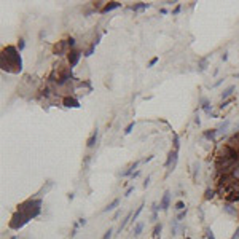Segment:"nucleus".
<instances>
[{"mask_svg":"<svg viewBox=\"0 0 239 239\" xmlns=\"http://www.w3.org/2000/svg\"><path fill=\"white\" fill-rule=\"evenodd\" d=\"M207 64H209V59L207 58H204V59L199 61V64H198V70H199V72H204V70L207 69Z\"/></svg>","mask_w":239,"mask_h":239,"instance_id":"24","label":"nucleus"},{"mask_svg":"<svg viewBox=\"0 0 239 239\" xmlns=\"http://www.w3.org/2000/svg\"><path fill=\"white\" fill-rule=\"evenodd\" d=\"M41 204H43V203H41L40 198H31V199L24 201L22 204H19L18 210H19L21 214L26 215L27 220H32V218H35V217L40 215V212H41Z\"/></svg>","mask_w":239,"mask_h":239,"instance_id":"2","label":"nucleus"},{"mask_svg":"<svg viewBox=\"0 0 239 239\" xmlns=\"http://www.w3.org/2000/svg\"><path fill=\"white\" fill-rule=\"evenodd\" d=\"M185 239H191V237H185Z\"/></svg>","mask_w":239,"mask_h":239,"instance_id":"55","label":"nucleus"},{"mask_svg":"<svg viewBox=\"0 0 239 239\" xmlns=\"http://www.w3.org/2000/svg\"><path fill=\"white\" fill-rule=\"evenodd\" d=\"M80 58H81V53L78 50H72V51H70L69 53V64H70V67H75L78 64Z\"/></svg>","mask_w":239,"mask_h":239,"instance_id":"5","label":"nucleus"},{"mask_svg":"<svg viewBox=\"0 0 239 239\" xmlns=\"http://www.w3.org/2000/svg\"><path fill=\"white\" fill-rule=\"evenodd\" d=\"M203 110L206 112L207 115H210V113H212V105H210V104H207V105H204V107H203Z\"/></svg>","mask_w":239,"mask_h":239,"instance_id":"36","label":"nucleus"},{"mask_svg":"<svg viewBox=\"0 0 239 239\" xmlns=\"http://www.w3.org/2000/svg\"><path fill=\"white\" fill-rule=\"evenodd\" d=\"M70 78H72V72H70V70H67L65 74H62V75L59 77V80H58V86H64L67 81H70Z\"/></svg>","mask_w":239,"mask_h":239,"instance_id":"9","label":"nucleus"},{"mask_svg":"<svg viewBox=\"0 0 239 239\" xmlns=\"http://www.w3.org/2000/svg\"><path fill=\"white\" fill-rule=\"evenodd\" d=\"M0 65L3 72L8 74H19L22 70V59L16 46H7L0 58Z\"/></svg>","mask_w":239,"mask_h":239,"instance_id":"1","label":"nucleus"},{"mask_svg":"<svg viewBox=\"0 0 239 239\" xmlns=\"http://www.w3.org/2000/svg\"><path fill=\"white\" fill-rule=\"evenodd\" d=\"M144 227H145V225H144L142 222H139V223H136V227L132 228V234H134L136 237H137V236H140V233H142Z\"/></svg>","mask_w":239,"mask_h":239,"instance_id":"17","label":"nucleus"},{"mask_svg":"<svg viewBox=\"0 0 239 239\" xmlns=\"http://www.w3.org/2000/svg\"><path fill=\"white\" fill-rule=\"evenodd\" d=\"M139 175H140V171H136V172H134L131 177H132V179H136V177H139Z\"/></svg>","mask_w":239,"mask_h":239,"instance_id":"48","label":"nucleus"},{"mask_svg":"<svg viewBox=\"0 0 239 239\" xmlns=\"http://www.w3.org/2000/svg\"><path fill=\"white\" fill-rule=\"evenodd\" d=\"M174 209H175V210H184V209H187V207H185V203H184V201H177Z\"/></svg>","mask_w":239,"mask_h":239,"instance_id":"30","label":"nucleus"},{"mask_svg":"<svg viewBox=\"0 0 239 239\" xmlns=\"http://www.w3.org/2000/svg\"><path fill=\"white\" fill-rule=\"evenodd\" d=\"M53 185H54V182H53V180H48V182H46V185H43V187H41V190H40L37 194H38V196H43L45 193H48V191L53 188Z\"/></svg>","mask_w":239,"mask_h":239,"instance_id":"15","label":"nucleus"},{"mask_svg":"<svg viewBox=\"0 0 239 239\" xmlns=\"http://www.w3.org/2000/svg\"><path fill=\"white\" fill-rule=\"evenodd\" d=\"M45 35H46V32H45V31H41V32H40V38H43Z\"/></svg>","mask_w":239,"mask_h":239,"instance_id":"52","label":"nucleus"},{"mask_svg":"<svg viewBox=\"0 0 239 239\" xmlns=\"http://www.w3.org/2000/svg\"><path fill=\"white\" fill-rule=\"evenodd\" d=\"M204 137H206L207 140H215V137H217V129H209V131H206V132H204Z\"/></svg>","mask_w":239,"mask_h":239,"instance_id":"21","label":"nucleus"},{"mask_svg":"<svg viewBox=\"0 0 239 239\" xmlns=\"http://www.w3.org/2000/svg\"><path fill=\"white\" fill-rule=\"evenodd\" d=\"M94 50H96V45H94V43H93V45H91V46H89V48H88V51H86V53H85V56H86V58H89V56H91V54H93V53H94Z\"/></svg>","mask_w":239,"mask_h":239,"instance_id":"34","label":"nucleus"},{"mask_svg":"<svg viewBox=\"0 0 239 239\" xmlns=\"http://www.w3.org/2000/svg\"><path fill=\"white\" fill-rule=\"evenodd\" d=\"M161 207L156 204V203H153L151 204V210H153V212H151V222H156V218H158V210H160Z\"/></svg>","mask_w":239,"mask_h":239,"instance_id":"18","label":"nucleus"},{"mask_svg":"<svg viewBox=\"0 0 239 239\" xmlns=\"http://www.w3.org/2000/svg\"><path fill=\"white\" fill-rule=\"evenodd\" d=\"M120 7H121L120 2H110V3H107L101 11H102V13H108V11H113V10H117V8H120Z\"/></svg>","mask_w":239,"mask_h":239,"instance_id":"10","label":"nucleus"},{"mask_svg":"<svg viewBox=\"0 0 239 239\" xmlns=\"http://www.w3.org/2000/svg\"><path fill=\"white\" fill-rule=\"evenodd\" d=\"M10 239H18V236H13V237H10Z\"/></svg>","mask_w":239,"mask_h":239,"instance_id":"53","label":"nucleus"},{"mask_svg":"<svg viewBox=\"0 0 239 239\" xmlns=\"http://www.w3.org/2000/svg\"><path fill=\"white\" fill-rule=\"evenodd\" d=\"M161 230H163V225H161V223L155 225V230H153V239H160V236H161Z\"/></svg>","mask_w":239,"mask_h":239,"instance_id":"23","label":"nucleus"},{"mask_svg":"<svg viewBox=\"0 0 239 239\" xmlns=\"http://www.w3.org/2000/svg\"><path fill=\"white\" fill-rule=\"evenodd\" d=\"M97 137H99V131L94 129V131H93V134H91V137L88 139V144H86L89 148H93V147L96 145V142H97Z\"/></svg>","mask_w":239,"mask_h":239,"instance_id":"12","label":"nucleus"},{"mask_svg":"<svg viewBox=\"0 0 239 239\" xmlns=\"http://www.w3.org/2000/svg\"><path fill=\"white\" fill-rule=\"evenodd\" d=\"M148 7H150L148 3H137V5H134L131 10H132V11H140V10H145V8H148Z\"/></svg>","mask_w":239,"mask_h":239,"instance_id":"25","label":"nucleus"},{"mask_svg":"<svg viewBox=\"0 0 239 239\" xmlns=\"http://www.w3.org/2000/svg\"><path fill=\"white\" fill-rule=\"evenodd\" d=\"M160 13H161V15H167V10H166V8H161Z\"/></svg>","mask_w":239,"mask_h":239,"instance_id":"50","label":"nucleus"},{"mask_svg":"<svg viewBox=\"0 0 239 239\" xmlns=\"http://www.w3.org/2000/svg\"><path fill=\"white\" fill-rule=\"evenodd\" d=\"M214 196H215V191H214V190H210V188H207V190H206V193H204V198H206L207 201H210V199L214 198Z\"/></svg>","mask_w":239,"mask_h":239,"instance_id":"26","label":"nucleus"},{"mask_svg":"<svg viewBox=\"0 0 239 239\" xmlns=\"http://www.w3.org/2000/svg\"><path fill=\"white\" fill-rule=\"evenodd\" d=\"M148 185H150V177H147V180L144 182V188H147Z\"/></svg>","mask_w":239,"mask_h":239,"instance_id":"47","label":"nucleus"},{"mask_svg":"<svg viewBox=\"0 0 239 239\" xmlns=\"http://www.w3.org/2000/svg\"><path fill=\"white\" fill-rule=\"evenodd\" d=\"M169 204H171V191L167 190V191H164V196H163V199H161V203H160V207H161V210H166L169 209Z\"/></svg>","mask_w":239,"mask_h":239,"instance_id":"6","label":"nucleus"},{"mask_svg":"<svg viewBox=\"0 0 239 239\" xmlns=\"http://www.w3.org/2000/svg\"><path fill=\"white\" fill-rule=\"evenodd\" d=\"M142 209H144V204H142V206H139V207H137V210L132 214V222H136V220H137V217L140 215V212H142Z\"/></svg>","mask_w":239,"mask_h":239,"instance_id":"29","label":"nucleus"},{"mask_svg":"<svg viewBox=\"0 0 239 239\" xmlns=\"http://www.w3.org/2000/svg\"><path fill=\"white\" fill-rule=\"evenodd\" d=\"M198 172H199V164H194V172H193L194 179H196V175H198Z\"/></svg>","mask_w":239,"mask_h":239,"instance_id":"40","label":"nucleus"},{"mask_svg":"<svg viewBox=\"0 0 239 239\" xmlns=\"http://www.w3.org/2000/svg\"><path fill=\"white\" fill-rule=\"evenodd\" d=\"M179 148H180V139H179L177 134H174V150L179 151Z\"/></svg>","mask_w":239,"mask_h":239,"instance_id":"28","label":"nucleus"},{"mask_svg":"<svg viewBox=\"0 0 239 239\" xmlns=\"http://www.w3.org/2000/svg\"><path fill=\"white\" fill-rule=\"evenodd\" d=\"M234 77H236V78H239V72H237V74H236V75H234Z\"/></svg>","mask_w":239,"mask_h":239,"instance_id":"54","label":"nucleus"},{"mask_svg":"<svg viewBox=\"0 0 239 239\" xmlns=\"http://www.w3.org/2000/svg\"><path fill=\"white\" fill-rule=\"evenodd\" d=\"M118 204H120V198H117V199H113V201H112L107 207H104V210H102V212L104 214H107V212H112V210H113V209H117L118 207Z\"/></svg>","mask_w":239,"mask_h":239,"instance_id":"14","label":"nucleus"},{"mask_svg":"<svg viewBox=\"0 0 239 239\" xmlns=\"http://www.w3.org/2000/svg\"><path fill=\"white\" fill-rule=\"evenodd\" d=\"M139 164H140V161H136L134 164H131V166H129V169H126V171H124V172H121L120 175H121V177L132 175V174H134V169H137V166H139Z\"/></svg>","mask_w":239,"mask_h":239,"instance_id":"13","label":"nucleus"},{"mask_svg":"<svg viewBox=\"0 0 239 239\" xmlns=\"http://www.w3.org/2000/svg\"><path fill=\"white\" fill-rule=\"evenodd\" d=\"M231 175H233V177H234V179H236V180L239 182V166H237V167H236V169L233 171V174H231Z\"/></svg>","mask_w":239,"mask_h":239,"instance_id":"38","label":"nucleus"},{"mask_svg":"<svg viewBox=\"0 0 239 239\" xmlns=\"http://www.w3.org/2000/svg\"><path fill=\"white\" fill-rule=\"evenodd\" d=\"M180 10H182V7H180V5H177V7H175V10L172 11V15H179V13H180Z\"/></svg>","mask_w":239,"mask_h":239,"instance_id":"42","label":"nucleus"},{"mask_svg":"<svg viewBox=\"0 0 239 239\" xmlns=\"http://www.w3.org/2000/svg\"><path fill=\"white\" fill-rule=\"evenodd\" d=\"M134 191V187H129L128 190H126V193H124V196H126V198H128V196H131V193Z\"/></svg>","mask_w":239,"mask_h":239,"instance_id":"39","label":"nucleus"},{"mask_svg":"<svg viewBox=\"0 0 239 239\" xmlns=\"http://www.w3.org/2000/svg\"><path fill=\"white\" fill-rule=\"evenodd\" d=\"M134 126H136V123L132 121V123H129L128 126H126V129H124V134H131V131L134 129Z\"/></svg>","mask_w":239,"mask_h":239,"instance_id":"31","label":"nucleus"},{"mask_svg":"<svg viewBox=\"0 0 239 239\" xmlns=\"http://www.w3.org/2000/svg\"><path fill=\"white\" fill-rule=\"evenodd\" d=\"M156 62H158V58H153V59L150 61V64H148V67H153V65H155V64H156Z\"/></svg>","mask_w":239,"mask_h":239,"instance_id":"43","label":"nucleus"},{"mask_svg":"<svg viewBox=\"0 0 239 239\" xmlns=\"http://www.w3.org/2000/svg\"><path fill=\"white\" fill-rule=\"evenodd\" d=\"M187 212H188V210H187V209H184V210H180V212L177 214V217H175V218H177L179 222H182V220H184V218L187 217Z\"/></svg>","mask_w":239,"mask_h":239,"instance_id":"27","label":"nucleus"},{"mask_svg":"<svg viewBox=\"0 0 239 239\" xmlns=\"http://www.w3.org/2000/svg\"><path fill=\"white\" fill-rule=\"evenodd\" d=\"M67 43H69V46H70V48H75L77 41H75V38H74V37H70V38L67 40Z\"/></svg>","mask_w":239,"mask_h":239,"instance_id":"37","label":"nucleus"},{"mask_svg":"<svg viewBox=\"0 0 239 239\" xmlns=\"http://www.w3.org/2000/svg\"><path fill=\"white\" fill-rule=\"evenodd\" d=\"M112 236H113V230L108 228V230L105 231V234H104V237H102V239H112Z\"/></svg>","mask_w":239,"mask_h":239,"instance_id":"33","label":"nucleus"},{"mask_svg":"<svg viewBox=\"0 0 239 239\" xmlns=\"http://www.w3.org/2000/svg\"><path fill=\"white\" fill-rule=\"evenodd\" d=\"M29 222L26 218V215L24 214H21L19 210H16L15 214H13V217H11V222H10V228L11 230H21L24 225Z\"/></svg>","mask_w":239,"mask_h":239,"instance_id":"3","label":"nucleus"},{"mask_svg":"<svg viewBox=\"0 0 239 239\" xmlns=\"http://www.w3.org/2000/svg\"><path fill=\"white\" fill-rule=\"evenodd\" d=\"M194 123H196V124H198V126L201 124V121H199V117H196V118H194Z\"/></svg>","mask_w":239,"mask_h":239,"instance_id":"51","label":"nucleus"},{"mask_svg":"<svg viewBox=\"0 0 239 239\" xmlns=\"http://www.w3.org/2000/svg\"><path fill=\"white\" fill-rule=\"evenodd\" d=\"M230 102H231V101H225V102H222V105H220V108H222V110H223V108H227Z\"/></svg>","mask_w":239,"mask_h":239,"instance_id":"41","label":"nucleus"},{"mask_svg":"<svg viewBox=\"0 0 239 239\" xmlns=\"http://www.w3.org/2000/svg\"><path fill=\"white\" fill-rule=\"evenodd\" d=\"M223 210H225V212H227L228 215H236V214H237V210H236V209L231 206V203L225 204V206H223Z\"/></svg>","mask_w":239,"mask_h":239,"instance_id":"19","label":"nucleus"},{"mask_svg":"<svg viewBox=\"0 0 239 239\" xmlns=\"http://www.w3.org/2000/svg\"><path fill=\"white\" fill-rule=\"evenodd\" d=\"M233 91H234V86H228L227 89H225V91L222 93V101H227L228 97L233 94Z\"/></svg>","mask_w":239,"mask_h":239,"instance_id":"22","label":"nucleus"},{"mask_svg":"<svg viewBox=\"0 0 239 239\" xmlns=\"http://www.w3.org/2000/svg\"><path fill=\"white\" fill-rule=\"evenodd\" d=\"M179 230H180L179 220H177V218H174V220L171 222V236H175V234H179Z\"/></svg>","mask_w":239,"mask_h":239,"instance_id":"16","label":"nucleus"},{"mask_svg":"<svg viewBox=\"0 0 239 239\" xmlns=\"http://www.w3.org/2000/svg\"><path fill=\"white\" fill-rule=\"evenodd\" d=\"M64 105L67 108H78L80 107V102H78V99H75V97L67 96V97H64Z\"/></svg>","mask_w":239,"mask_h":239,"instance_id":"8","label":"nucleus"},{"mask_svg":"<svg viewBox=\"0 0 239 239\" xmlns=\"http://www.w3.org/2000/svg\"><path fill=\"white\" fill-rule=\"evenodd\" d=\"M67 46H69L67 40L58 41V45L54 46V54H58V56H62V54H65V51H67Z\"/></svg>","mask_w":239,"mask_h":239,"instance_id":"7","label":"nucleus"},{"mask_svg":"<svg viewBox=\"0 0 239 239\" xmlns=\"http://www.w3.org/2000/svg\"><path fill=\"white\" fill-rule=\"evenodd\" d=\"M78 225H80V227H85V225H86V218H80L78 220Z\"/></svg>","mask_w":239,"mask_h":239,"instance_id":"44","label":"nucleus"},{"mask_svg":"<svg viewBox=\"0 0 239 239\" xmlns=\"http://www.w3.org/2000/svg\"><path fill=\"white\" fill-rule=\"evenodd\" d=\"M230 120H225V121H222L220 124H218V128H217V134H225L228 131V128H230Z\"/></svg>","mask_w":239,"mask_h":239,"instance_id":"11","label":"nucleus"},{"mask_svg":"<svg viewBox=\"0 0 239 239\" xmlns=\"http://www.w3.org/2000/svg\"><path fill=\"white\" fill-rule=\"evenodd\" d=\"M129 220H132V214H128V215L124 217V220L120 223V227H118V233H121V231L124 230V227L128 225V222H129Z\"/></svg>","mask_w":239,"mask_h":239,"instance_id":"20","label":"nucleus"},{"mask_svg":"<svg viewBox=\"0 0 239 239\" xmlns=\"http://www.w3.org/2000/svg\"><path fill=\"white\" fill-rule=\"evenodd\" d=\"M231 239H239V227H237V230H236V233L231 236Z\"/></svg>","mask_w":239,"mask_h":239,"instance_id":"45","label":"nucleus"},{"mask_svg":"<svg viewBox=\"0 0 239 239\" xmlns=\"http://www.w3.org/2000/svg\"><path fill=\"white\" fill-rule=\"evenodd\" d=\"M16 48H18V51H19V53H21V51L26 48V41H24V38H19V43H18V46H16Z\"/></svg>","mask_w":239,"mask_h":239,"instance_id":"32","label":"nucleus"},{"mask_svg":"<svg viewBox=\"0 0 239 239\" xmlns=\"http://www.w3.org/2000/svg\"><path fill=\"white\" fill-rule=\"evenodd\" d=\"M177 160H179V156H177V151L175 150H171L169 151V155H167V160H166V163H164V166L166 167H169V171H167V175H169L174 169H175V166H177Z\"/></svg>","mask_w":239,"mask_h":239,"instance_id":"4","label":"nucleus"},{"mask_svg":"<svg viewBox=\"0 0 239 239\" xmlns=\"http://www.w3.org/2000/svg\"><path fill=\"white\" fill-rule=\"evenodd\" d=\"M153 160V155H151V156H147L145 160H144V163H148V161H151Z\"/></svg>","mask_w":239,"mask_h":239,"instance_id":"49","label":"nucleus"},{"mask_svg":"<svg viewBox=\"0 0 239 239\" xmlns=\"http://www.w3.org/2000/svg\"><path fill=\"white\" fill-rule=\"evenodd\" d=\"M227 59H228V53H223V54H222V61L225 62V61H227Z\"/></svg>","mask_w":239,"mask_h":239,"instance_id":"46","label":"nucleus"},{"mask_svg":"<svg viewBox=\"0 0 239 239\" xmlns=\"http://www.w3.org/2000/svg\"><path fill=\"white\" fill-rule=\"evenodd\" d=\"M206 237L207 239H215V236H214V233H212L210 228H206Z\"/></svg>","mask_w":239,"mask_h":239,"instance_id":"35","label":"nucleus"}]
</instances>
